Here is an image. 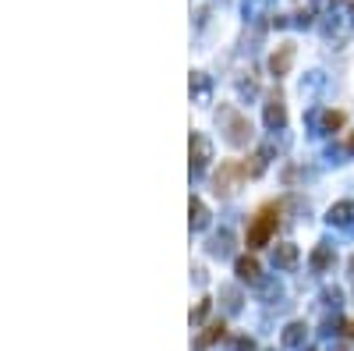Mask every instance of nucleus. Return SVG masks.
I'll return each instance as SVG.
<instances>
[{
	"mask_svg": "<svg viewBox=\"0 0 354 351\" xmlns=\"http://www.w3.org/2000/svg\"><path fill=\"white\" fill-rule=\"evenodd\" d=\"M277 223H280V202H266L262 210L252 217V223H248L244 245L248 249H262V245H269V238L277 234Z\"/></svg>",
	"mask_w": 354,
	"mask_h": 351,
	"instance_id": "nucleus-1",
	"label": "nucleus"
},
{
	"mask_svg": "<svg viewBox=\"0 0 354 351\" xmlns=\"http://www.w3.org/2000/svg\"><path fill=\"white\" fill-rule=\"evenodd\" d=\"M248 178V167L241 160H223L220 163V171L213 174V184H216V192L220 195H231V192H238V184Z\"/></svg>",
	"mask_w": 354,
	"mask_h": 351,
	"instance_id": "nucleus-2",
	"label": "nucleus"
},
{
	"mask_svg": "<svg viewBox=\"0 0 354 351\" xmlns=\"http://www.w3.org/2000/svg\"><path fill=\"white\" fill-rule=\"evenodd\" d=\"M227 138L234 142V146H244L248 138H252V125H248V117L244 114H234V110H227Z\"/></svg>",
	"mask_w": 354,
	"mask_h": 351,
	"instance_id": "nucleus-3",
	"label": "nucleus"
},
{
	"mask_svg": "<svg viewBox=\"0 0 354 351\" xmlns=\"http://www.w3.org/2000/svg\"><path fill=\"white\" fill-rule=\"evenodd\" d=\"M290 60H294V43L277 47V53L269 57V71H273L277 78H280V75H287V71H290Z\"/></svg>",
	"mask_w": 354,
	"mask_h": 351,
	"instance_id": "nucleus-4",
	"label": "nucleus"
},
{
	"mask_svg": "<svg viewBox=\"0 0 354 351\" xmlns=\"http://www.w3.org/2000/svg\"><path fill=\"white\" fill-rule=\"evenodd\" d=\"M283 121H287V110H283V96L277 93L273 99L266 103V125H269V128H283Z\"/></svg>",
	"mask_w": 354,
	"mask_h": 351,
	"instance_id": "nucleus-5",
	"label": "nucleus"
},
{
	"mask_svg": "<svg viewBox=\"0 0 354 351\" xmlns=\"http://www.w3.org/2000/svg\"><path fill=\"white\" fill-rule=\"evenodd\" d=\"M234 270H238L241 280H259V263H255L252 256H241V259L234 263Z\"/></svg>",
	"mask_w": 354,
	"mask_h": 351,
	"instance_id": "nucleus-6",
	"label": "nucleus"
},
{
	"mask_svg": "<svg viewBox=\"0 0 354 351\" xmlns=\"http://www.w3.org/2000/svg\"><path fill=\"white\" fill-rule=\"evenodd\" d=\"M333 259H337V256H333V249H329V245H319V249L312 252V266H316L319 274H323V270H329V266H333Z\"/></svg>",
	"mask_w": 354,
	"mask_h": 351,
	"instance_id": "nucleus-7",
	"label": "nucleus"
},
{
	"mask_svg": "<svg viewBox=\"0 0 354 351\" xmlns=\"http://www.w3.org/2000/svg\"><path fill=\"white\" fill-rule=\"evenodd\" d=\"M273 263L277 266H294L298 263V245H280V249L273 252Z\"/></svg>",
	"mask_w": 354,
	"mask_h": 351,
	"instance_id": "nucleus-8",
	"label": "nucleus"
},
{
	"mask_svg": "<svg viewBox=\"0 0 354 351\" xmlns=\"http://www.w3.org/2000/svg\"><path fill=\"white\" fill-rule=\"evenodd\" d=\"M192 149H195V167H202V163L210 160V142L202 135H192Z\"/></svg>",
	"mask_w": 354,
	"mask_h": 351,
	"instance_id": "nucleus-9",
	"label": "nucleus"
},
{
	"mask_svg": "<svg viewBox=\"0 0 354 351\" xmlns=\"http://www.w3.org/2000/svg\"><path fill=\"white\" fill-rule=\"evenodd\" d=\"M337 128H344V114L340 110H326L323 114V132H337Z\"/></svg>",
	"mask_w": 354,
	"mask_h": 351,
	"instance_id": "nucleus-10",
	"label": "nucleus"
},
{
	"mask_svg": "<svg viewBox=\"0 0 354 351\" xmlns=\"http://www.w3.org/2000/svg\"><path fill=\"white\" fill-rule=\"evenodd\" d=\"M354 213V206L351 202H337V206H333V210H329V223L333 220H337V223H347V217Z\"/></svg>",
	"mask_w": 354,
	"mask_h": 351,
	"instance_id": "nucleus-11",
	"label": "nucleus"
},
{
	"mask_svg": "<svg viewBox=\"0 0 354 351\" xmlns=\"http://www.w3.org/2000/svg\"><path fill=\"white\" fill-rule=\"evenodd\" d=\"M223 330H227L223 323H213V326H210V334H202V337H199V344H202V348H205V344H213L216 337H223Z\"/></svg>",
	"mask_w": 354,
	"mask_h": 351,
	"instance_id": "nucleus-12",
	"label": "nucleus"
},
{
	"mask_svg": "<svg viewBox=\"0 0 354 351\" xmlns=\"http://www.w3.org/2000/svg\"><path fill=\"white\" fill-rule=\"evenodd\" d=\"M301 330H305L301 323H294V326H287V334H283V341H287V344H298V341H301Z\"/></svg>",
	"mask_w": 354,
	"mask_h": 351,
	"instance_id": "nucleus-13",
	"label": "nucleus"
},
{
	"mask_svg": "<svg viewBox=\"0 0 354 351\" xmlns=\"http://www.w3.org/2000/svg\"><path fill=\"white\" fill-rule=\"evenodd\" d=\"M192 213H195V227H205V206L199 199H192Z\"/></svg>",
	"mask_w": 354,
	"mask_h": 351,
	"instance_id": "nucleus-14",
	"label": "nucleus"
},
{
	"mask_svg": "<svg viewBox=\"0 0 354 351\" xmlns=\"http://www.w3.org/2000/svg\"><path fill=\"white\" fill-rule=\"evenodd\" d=\"M347 337L354 341V319H347Z\"/></svg>",
	"mask_w": 354,
	"mask_h": 351,
	"instance_id": "nucleus-15",
	"label": "nucleus"
},
{
	"mask_svg": "<svg viewBox=\"0 0 354 351\" xmlns=\"http://www.w3.org/2000/svg\"><path fill=\"white\" fill-rule=\"evenodd\" d=\"M347 149H351V153H354V135H351V142H347Z\"/></svg>",
	"mask_w": 354,
	"mask_h": 351,
	"instance_id": "nucleus-16",
	"label": "nucleus"
}]
</instances>
